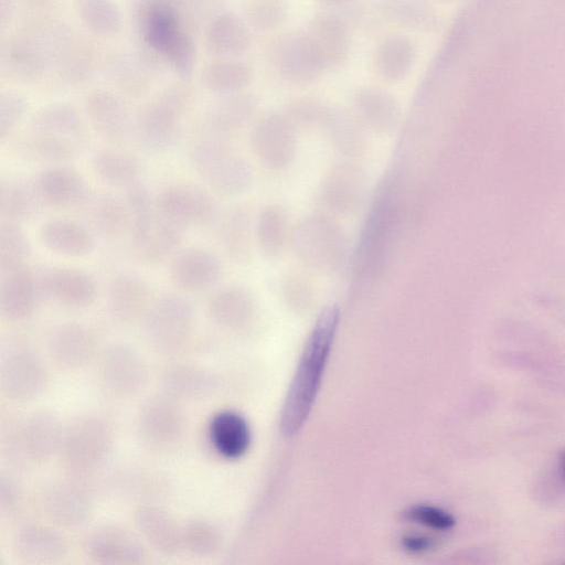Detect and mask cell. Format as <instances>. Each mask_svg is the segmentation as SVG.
Masks as SVG:
<instances>
[{"instance_id":"6da1fadb","label":"cell","mask_w":565,"mask_h":565,"mask_svg":"<svg viewBox=\"0 0 565 565\" xmlns=\"http://www.w3.org/2000/svg\"><path fill=\"white\" fill-rule=\"evenodd\" d=\"M87 143V128L77 108L68 103H52L31 116L15 149L26 161L54 166L73 161Z\"/></svg>"},{"instance_id":"7a4b0ae2","label":"cell","mask_w":565,"mask_h":565,"mask_svg":"<svg viewBox=\"0 0 565 565\" xmlns=\"http://www.w3.org/2000/svg\"><path fill=\"white\" fill-rule=\"evenodd\" d=\"M339 317L337 306L326 307L307 340L281 411L280 430L285 436L296 434L311 411L334 340Z\"/></svg>"},{"instance_id":"3957f363","label":"cell","mask_w":565,"mask_h":565,"mask_svg":"<svg viewBox=\"0 0 565 565\" xmlns=\"http://www.w3.org/2000/svg\"><path fill=\"white\" fill-rule=\"evenodd\" d=\"M195 102L190 81L170 83L145 102L134 117V136L147 151L163 153L180 140L183 119Z\"/></svg>"},{"instance_id":"277c9868","label":"cell","mask_w":565,"mask_h":565,"mask_svg":"<svg viewBox=\"0 0 565 565\" xmlns=\"http://www.w3.org/2000/svg\"><path fill=\"white\" fill-rule=\"evenodd\" d=\"M110 424L96 414H81L65 426L58 457L68 477L84 481L108 462L114 449Z\"/></svg>"},{"instance_id":"5b68a950","label":"cell","mask_w":565,"mask_h":565,"mask_svg":"<svg viewBox=\"0 0 565 565\" xmlns=\"http://www.w3.org/2000/svg\"><path fill=\"white\" fill-rule=\"evenodd\" d=\"M188 153L198 174L216 194L237 196L250 186L252 169L231 140L194 129Z\"/></svg>"},{"instance_id":"8992f818","label":"cell","mask_w":565,"mask_h":565,"mask_svg":"<svg viewBox=\"0 0 565 565\" xmlns=\"http://www.w3.org/2000/svg\"><path fill=\"white\" fill-rule=\"evenodd\" d=\"M64 426L49 409H38L12 423L2 435V448L17 463H43L58 456Z\"/></svg>"},{"instance_id":"52a82bcc","label":"cell","mask_w":565,"mask_h":565,"mask_svg":"<svg viewBox=\"0 0 565 565\" xmlns=\"http://www.w3.org/2000/svg\"><path fill=\"white\" fill-rule=\"evenodd\" d=\"M143 335L157 353L172 355L184 350L193 339L195 310L181 295L168 294L156 298L142 320Z\"/></svg>"},{"instance_id":"ba28073f","label":"cell","mask_w":565,"mask_h":565,"mask_svg":"<svg viewBox=\"0 0 565 565\" xmlns=\"http://www.w3.org/2000/svg\"><path fill=\"white\" fill-rule=\"evenodd\" d=\"M294 247L298 258L320 271H333L342 265L347 239L332 218L312 214L303 218L294 233Z\"/></svg>"},{"instance_id":"9c48e42d","label":"cell","mask_w":565,"mask_h":565,"mask_svg":"<svg viewBox=\"0 0 565 565\" xmlns=\"http://www.w3.org/2000/svg\"><path fill=\"white\" fill-rule=\"evenodd\" d=\"M136 428L143 447L154 452H168L182 441L186 418L180 402L161 393L140 404Z\"/></svg>"},{"instance_id":"30bf717a","label":"cell","mask_w":565,"mask_h":565,"mask_svg":"<svg viewBox=\"0 0 565 565\" xmlns=\"http://www.w3.org/2000/svg\"><path fill=\"white\" fill-rule=\"evenodd\" d=\"M35 505L51 524L68 530L86 524L94 508L84 481L72 477L44 483L35 494Z\"/></svg>"},{"instance_id":"8fae6325","label":"cell","mask_w":565,"mask_h":565,"mask_svg":"<svg viewBox=\"0 0 565 565\" xmlns=\"http://www.w3.org/2000/svg\"><path fill=\"white\" fill-rule=\"evenodd\" d=\"M184 228L162 215L156 204L132 214L130 246L134 256L146 265L171 259L183 242Z\"/></svg>"},{"instance_id":"7c38bea8","label":"cell","mask_w":565,"mask_h":565,"mask_svg":"<svg viewBox=\"0 0 565 565\" xmlns=\"http://www.w3.org/2000/svg\"><path fill=\"white\" fill-rule=\"evenodd\" d=\"M148 374L142 355L127 343H113L98 354L97 382L113 398L127 399L139 394Z\"/></svg>"},{"instance_id":"4fadbf2b","label":"cell","mask_w":565,"mask_h":565,"mask_svg":"<svg viewBox=\"0 0 565 565\" xmlns=\"http://www.w3.org/2000/svg\"><path fill=\"white\" fill-rule=\"evenodd\" d=\"M266 57L281 78L294 84L312 83L326 72L306 31L286 32L273 39Z\"/></svg>"},{"instance_id":"5bb4252c","label":"cell","mask_w":565,"mask_h":565,"mask_svg":"<svg viewBox=\"0 0 565 565\" xmlns=\"http://www.w3.org/2000/svg\"><path fill=\"white\" fill-rule=\"evenodd\" d=\"M49 370L32 349L18 347L6 353L0 363L2 394L13 402H29L45 390Z\"/></svg>"},{"instance_id":"9a60e30c","label":"cell","mask_w":565,"mask_h":565,"mask_svg":"<svg viewBox=\"0 0 565 565\" xmlns=\"http://www.w3.org/2000/svg\"><path fill=\"white\" fill-rule=\"evenodd\" d=\"M296 128L286 113L262 116L250 131V147L257 159L271 170L288 167L297 149Z\"/></svg>"},{"instance_id":"2e32d148","label":"cell","mask_w":565,"mask_h":565,"mask_svg":"<svg viewBox=\"0 0 565 565\" xmlns=\"http://www.w3.org/2000/svg\"><path fill=\"white\" fill-rule=\"evenodd\" d=\"M84 554L105 565H136L146 559V550L139 537L127 527L105 523L92 527L82 540Z\"/></svg>"},{"instance_id":"e0dca14e","label":"cell","mask_w":565,"mask_h":565,"mask_svg":"<svg viewBox=\"0 0 565 565\" xmlns=\"http://www.w3.org/2000/svg\"><path fill=\"white\" fill-rule=\"evenodd\" d=\"M158 211L167 218L181 226H206L217 217V203L203 189L184 183L163 188L156 196Z\"/></svg>"},{"instance_id":"ac0fdd59","label":"cell","mask_w":565,"mask_h":565,"mask_svg":"<svg viewBox=\"0 0 565 565\" xmlns=\"http://www.w3.org/2000/svg\"><path fill=\"white\" fill-rule=\"evenodd\" d=\"M0 73L2 77L19 84H35L50 74L42 51L25 28L2 36Z\"/></svg>"},{"instance_id":"d6986e66","label":"cell","mask_w":565,"mask_h":565,"mask_svg":"<svg viewBox=\"0 0 565 565\" xmlns=\"http://www.w3.org/2000/svg\"><path fill=\"white\" fill-rule=\"evenodd\" d=\"M84 111L93 130L109 145H125L134 135V117L114 90H90L84 98Z\"/></svg>"},{"instance_id":"ffe728a7","label":"cell","mask_w":565,"mask_h":565,"mask_svg":"<svg viewBox=\"0 0 565 565\" xmlns=\"http://www.w3.org/2000/svg\"><path fill=\"white\" fill-rule=\"evenodd\" d=\"M161 62L146 49L119 50L105 58V74L122 94L139 97L153 85Z\"/></svg>"},{"instance_id":"44dd1931","label":"cell","mask_w":565,"mask_h":565,"mask_svg":"<svg viewBox=\"0 0 565 565\" xmlns=\"http://www.w3.org/2000/svg\"><path fill=\"white\" fill-rule=\"evenodd\" d=\"M47 352L60 369L77 371L98 355V339L95 332L83 323L63 322L50 332Z\"/></svg>"},{"instance_id":"7402d4cb","label":"cell","mask_w":565,"mask_h":565,"mask_svg":"<svg viewBox=\"0 0 565 565\" xmlns=\"http://www.w3.org/2000/svg\"><path fill=\"white\" fill-rule=\"evenodd\" d=\"M39 284L42 296L67 309H86L98 296L95 279L79 268L52 267L39 275Z\"/></svg>"},{"instance_id":"603a6c76","label":"cell","mask_w":565,"mask_h":565,"mask_svg":"<svg viewBox=\"0 0 565 565\" xmlns=\"http://www.w3.org/2000/svg\"><path fill=\"white\" fill-rule=\"evenodd\" d=\"M257 108L258 99L253 94L221 96L204 111L194 129L231 140L254 119Z\"/></svg>"},{"instance_id":"cb8c5ba5","label":"cell","mask_w":565,"mask_h":565,"mask_svg":"<svg viewBox=\"0 0 565 565\" xmlns=\"http://www.w3.org/2000/svg\"><path fill=\"white\" fill-rule=\"evenodd\" d=\"M68 542L53 524L25 522L12 536L14 555L29 564H50L63 559L68 553Z\"/></svg>"},{"instance_id":"d4e9b609","label":"cell","mask_w":565,"mask_h":565,"mask_svg":"<svg viewBox=\"0 0 565 565\" xmlns=\"http://www.w3.org/2000/svg\"><path fill=\"white\" fill-rule=\"evenodd\" d=\"M170 280L174 287L185 292H200L216 285L222 276L220 259L201 247L179 249L171 258Z\"/></svg>"},{"instance_id":"484cf974","label":"cell","mask_w":565,"mask_h":565,"mask_svg":"<svg viewBox=\"0 0 565 565\" xmlns=\"http://www.w3.org/2000/svg\"><path fill=\"white\" fill-rule=\"evenodd\" d=\"M41 296L39 276L30 265L0 273V313L3 319L11 322L29 319Z\"/></svg>"},{"instance_id":"4316f807","label":"cell","mask_w":565,"mask_h":565,"mask_svg":"<svg viewBox=\"0 0 565 565\" xmlns=\"http://www.w3.org/2000/svg\"><path fill=\"white\" fill-rule=\"evenodd\" d=\"M41 202L56 209L82 206L90 194L79 171L66 164H54L32 180Z\"/></svg>"},{"instance_id":"83f0119b","label":"cell","mask_w":565,"mask_h":565,"mask_svg":"<svg viewBox=\"0 0 565 565\" xmlns=\"http://www.w3.org/2000/svg\"><path fill=\"white\" fill-rule=\"evenodd\" d=\"M154 300L152 287L136 274L121 273L110 281L108 307L119 323L142 322Z\"/></svg>"},{"instance_id":"f1b7e54d","label":"cell","mask_w":565,"mask_h":565,"mask_svg":"<svg viewBox=\"0 0 565 565\" xmlns=\"http://www.w3.org/2000/svg\"><path fill=\"white\" fill-rule=\"evenodd\" d=\"M134 524L142 540L160 554L174 555L183 548V526L159 505L143 503L137 507Z\"/></svg>"},{"instance_id":"f546056e","label":"cell","mask_w":565,"mask_h":565,"mask_svg":"<svg viewBox=\"0 0 565 565\" xmlns=\"http://www.w3.org/2000/svg\"><path fill=\"white\" fill-rule=\"evenodd\" d=\"M326 71L344 64L351 51V35L345 21L330 13L315 15L305 30Z\"/></svg>"},{"instance_id":"4dcf8cb0","label":"cell","mask_w":565,"mask_h":565,"mask_svg":"<svg viewBox=\"0 0 565 565\" xmlns=\"http://www.w3.org/2000/svg\"><path fill=\"white\" fill-rule=\"evenodd\" d=\"M250 44V28L233 11H220L204 28V46L213 57H239Z\"/></svg>"},{"instance_id":"1f68e13d","label":"cell","mask_w":565,"mask_h":565,"mask_svg":"<svg viewBox=\"0 0 565 565\" xmlns=\"http://www.w3.org/2000/svg\"><path fill=\"white\" fill-rule=\"evenodd\" d=\"M82 206L89 226L100 237L117 241L129 234L132 213L125 198L110 192L90 193Z\"/></svg>"},{"instance_id":"d6a6232c","label":"cell","mask_w":565,"mask_h":565,"mask_svg":"<svg viewBox=\"0 0 565 565\" xmlns=\"http://www.w3.org/2000/svg\"><path fill=\"white\" fill-rule=\"evenodd\" d=\"M39 237L51 253L68 258H83L93 254L96 242L92 231L71 218L54 217L42 223Z\"/></svg>"},{"instance_id":"836d02e7","label":"cell","mask_w":565,"mask_h":565,"mask_svg":"<svg viewBox=\"0 0 565 565\" xmlns=\"http://www.w3.org/2000/svg\"><path fill=\"white\" fill-rule=\"evenodd\" d=\"M358 120L377 134L393 131L399 122L401 106L388 92L375 86H360L353 94Z\"/></svg>"},{"instance_id":"e575fe53","label":"cell","mask_w":565,"mask_h":565,"mask_svg":"<svg viewBox=\"0 0 565 565\" xmlns=\"http://www.w3.org/2000/svg\"><path fill=\"white\" fill-rule=\"evenodd\" d=\"M255 307L254 297L247 288L228 285L211 295L206 303V313L218 327L238 330L250 321Z\"/></svg>"},{"instance_id":"d590c367","label":"cell","mask_w":565,"mask_h":565,"mask_svg":"<svg viewBox=\"0 0 565 565\" xmlns=\"http://www.w3.org/2000/svg\"><path fill=\"white\" fill-rule=\"evenodd\" d=\"M253 78V66L239 57H213L199 72L200 85L218 96L245 92Z\"/></svg>"},{"instance_id":"8d00e7d4","label":"cell","mask_w":565,"mask_h":565,"mask_svg":"<svg viewBox=\"0 0 565 565\" xmlns=\"http://www.w3.org/2000/svg\"><path fill=\"white\" fill-rule=\"evenodd\" d=\"M364 179L361 171L351 164H340L326 177L321 186L323 204L338 214H351L361 204Z\"/></svg>"},{"instance_id":"74e56055","label":"cell","mask_w":565,"mask_h":565,"mask_svg":"<svg viewBox=\"0 0 565 565\" xmlns=\"http://www.w3.org/2000/svg\"><path fill=\"white\" fill-rule=\"evenodd\" d=\"M209 438L215 451L226 459H238L250 445V428L243 415L235 411H220L209 423Z\"/></svg>"},{"instance_id":"f35d334b","label":"cell","mask_w":565,"mask_h":565,"mask_svg":"<svg viewBox=\"0 0 565 565\" xmlns=\"http://www.w3.org/2000/svg\"><path fill=\"white\" fill-rule=\"evenodd\" d=\"M217 237L223 253L234 263L252 259V217L245 204L232 206L221 218Z\"/></svg>"},{"instance_id":"ab89813d","label":"cell","mask_w":565,"mask_h":565,"mask_svg":"<svg viewBox=\"0 0 565 565\" xmlns=\"http://www.w3.org/2000/svg\"><path fill=\"white\" fill-rule=\"evenodd\" d=\"M214 382V376L206 367L191 363L171 365L161 377L162 393L179 402L206 397Z\"/></svg>"},{"instance_id":"60d3db41","label":"cell","mask_w":565,"mask_h":565,"mask_svg":"<svg viewBox=\"0 0 565 565\" xmlns=\"http://www.w3.org/2000/svg\"><path fill=\"white\" fill-rule=\"evenodd\" d=\"M416 56L414 42L405 35L394 34L382 40L375 49L373 66L382 79L397 83L409 74Z\"/></svg>"},{"instance_id":"b9f144b4","label":"cell","mask_w":565,"mask_h":565,"mask_svg":"<svg viewBox=\"0 0 565 565\" xmlns=\"http://www.w3.org/2000/svg\"><path fill=\"white\" fill-rule=\"evenodd\" d=\"M43 204L33 181L19 178L2 180L0 184V216L2 222L24 223L38 214Z\"/></svg>"},{"instance_id":"7bdbcfd3","label":"cell","mask_w":565,"mask_h":565,"mask_svg":"<svg viewBox=\"0 0 565 565\" xmlns=\"http://www.w3.org/2000/svg\"><path fill=\"white\" fill-rule=\"evenodd\" d=\"M94 174L105 184L127 189L140 181L141 168L138 159L127 152L99 149L90 157Z\"/></svg>"},{"instance_id":"ee69618b","label":"cell","mask_w":565,"mask_h":565,"mask_svg":"<svg viewBox=\"0 0 565 565\" xmlns=\"http://www.w3.org/2000/svg\"><path fill=\"white\" fill-rule=\"evenodd\" d=\"M73 7L79 22L95 36L111 39L122 30V13L115 0H73Z\"/></svg>"},{"instance_id":"f6af8a7d","label":"cell","mask_w":565,"mask_h":565,"mask_svg":"<svg viewBox=\"0 0 565 565\" xmlns=\"http://www.w3.org/2000/svg\"><path fill=\"white\" fill-rule=\"evenodd\" d=\"M97 72L96 50L89 41L82 39L77 46L53 67L50 74L66 88H78L88 84Z\"/></svg>"},{"instance_id":"bcb514c9","label":"cell","mask_w":565,"mask_h":565,"mask_svg":"<svg viewBox=\"0 0 565 565\" xmlns=\"http://www.w3.org/2000/svg\"><path fill=\"white\" fill-rule=\"evenodd\" d=\"M361 125L356 117L328 106L318 128L339 151L345 154H358L365 145Z\"/></svg>"},{"instance_id":"7dc6e473","label":"cell","mask_w":565,"mask_h":565,"mask_svg":"<svg viewBox=\"0 0 565 565\" xmlns=\"http://www.w3.org/2000/svg\"><path fill=\"white\" fill-rule=\"evenodd\" d=\"M255 237L266 257L275 258L282 253L288 239V220L281 207L270 204L262 210L256 221Z\"/></svg>"},{"instance_id":"c3c4849f","label":"cell","mask_w":565,"mask_h":565,"mask_svg":"<svg viewBox=\"0 0 565 565\" xmlns=\"http://www.w3.org/2000/svg\"><path fill=\"white\" fill-rule=\"evenodd\" d=\"M379 11L390 22L416 32L429 31L434 13L424 0H379Z\"/></svg>"},{"instance_id":"681fc988","label":"cell","mask_w":565,"mask_h":565,"mask_svg":"<svg viewBox=\"0 0 565 565\" xmlns=\"http://www.w3.org/2000/svg\"><path fill=\"white\" fill-rule=\"evenodd\" d=\"M32 248L20 224L2 222L0 225V273L29 265Z\"/></svg>"},{"instance_id":"f907efd6","label":"cell","mask_w":565,"mask_h":565,"mask_svg":"<svg viewBox=\"0 0 565 565\" xmlns=\"http://www.w3.org/2000/svg\"><path fill=\"white\" fill-rule=\"evenodd\" d=\"M288 7L284 0H245L243 18L253 30L269 32L287 20Z\"/></svg>"},{"instance_id":"816d5d0a","label":"cell","mask_w":565,"mask_h":565,"mask_svg":"<svg viewBox=\"0 0 565 565\" xmlns=\"http://www.w3.org/2000/svg\"><path fill=\"white\" fill-rule=\"evenodd\" d=\"M178 77L190 81L198 63V46L190 30H185L169 46L161 60Z\"/></svg>"},{"instance_id":"f5cc1de1","label":"cell","mask_w":565,"mask_h":565,"mask_svg":"<svg viewBox=\"0 0 565 565\" xmlns=\"http://www.w3.org/2000/svg\"><path fill=\"white\" fill-rule=\"evenodd\" d=\"M221 534L212 523L193 520L182 530L183 548L199 557H207L220 548Z\"/></svg>"},{"instance_id":"db71d44e","label":"cell","mask_w":565,"mask_h":565,"mask_svg":"<svg viewBox=\"0 0 565 565\" xmlns=\"http://www.w3.org/2000/svg\"><path fill=\"white\" fill-rule=\"evenodd\" d=\"M29 109L26 96L15 89L0 94V140L9 138L24 119Z\"/></svg>"},{"instance_id":"11a10c76","label":"cell","mask_w":565,"mask_h":565,"mask_svg":"<svg viewBox=\"0 0 565 565\" xmlns=\"http://www.w3.org/2000/svg\"><path fill=\"white\" fill-rule=\"evenodd\" d=\"M119 488L136 498L154 497L163 490L159 476L147 471H127L119 475Z\"/></svg>"},{"instance_id":"9f6ffc18","label":"cell","mask_w":565,"mask_h":565,"mask_svg":"<svg viewBox=\"0 0 565 565\" xmlns=\"http://www.w3.org/2000/svg\"><path fill=\"white\" fill-rule=\"evenodd\" d=\"M406 518L435 530H448L455 524L449 513L431 505H415L406 512Z\"/></svg>"},{"instance_id":"6f0895ef","label":"cell","mask_w":565,"mask_h":565,"mask_svg":"<svg viewBox=\"0 0 565 565\" xmlns=\"http://www.w3.org/2000/svg\"><path fill=\"white\" fill-rule=\"evenodd\" d=\"M22 489L19 482L9 473L0 476V513L11 516L22 503Z\"/></svg>"},{"instance_id":"680465c9","label":"cell","mask_w":565,"mask_h":565,"mask_svg":"<svg viewBox=\"0 0 565 565\" xmlns=\"http://www.w3.org/2000/svg\"><path fill=\"white\" fill-rule=\"evenodd\" d=\"M17 6L14 0H0V24L2 29L14 19Z\"/></svg>"},{"instance_id":"91938a15","label":"cell","mask_w":565,"mask_h":565,"mask_svg":"<svg viewBox=\"0 0 565 565\" xmlns=\"http://www.w3.org/2000/svg\"><path fill=\"white\" fill-rule=\"evenodd\" d=\"M433 542L427 537L408 536L404 540V546L409 552H423L428 550Z\"/></svg>"},{"instance_id":"94428289","label":"cell","mask_w":565,"mask_h":565,"mask_svg":"<svg viewBox=\"0 0 565 565\" xmlns=\"http://www.w3.org/2000/svg\"><path fill=\"white\" fill-rule=\"evenodd\" d=\"M18 6L30 10H43L49 8L54 0H14Z\"/></svg>"},{"instance_id":"6125c7cd","label":"cell","mask_w":565,"mask_h":565,"mask_svg":"<svg viewBox=\"0 0 565 565\" xmlns=\"http://www.w3.org/2000/svg\"><path fill=\"white\" fill-rule=\"evenodd\" d=\"M327 7H341L349 3L351 0H318Z\"/></svg>"}]
</instances>
